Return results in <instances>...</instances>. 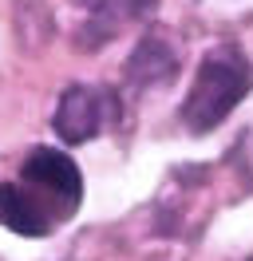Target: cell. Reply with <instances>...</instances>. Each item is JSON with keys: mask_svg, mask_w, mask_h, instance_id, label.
I'll return each mask as SVG.
<instances>
[{"mask_svg": "<svg viewBox=\"0 0 253 261\" xmlns=\"http://www.w3.org/2000/svg\"><path fill=\"white\" fill-rule=\"evenodd\" d=\"M253 87V64L237 44H218L206 51L198 64V75L182 99V127L190 135H210L221 119H230L234 107L249 95Z\"/></svg>", "mask_w": 253, "mask_h": 261, "instance_id": "obj_1", "label": "cell"}, {"mask_svg": "<svg viewBox=\"0 0 253 261\" xmlns=\"http://www.w3.org/2000/svg\"><path fill=\"white\" fill-rule=\"evenodd\" d=\"M20 186L28 190L44 214L60 226L83 202V174L71 154H63L56 147H32L20 163Z\"/></svg>", "mask_w": 253, "mask_h": 261, "instance_id": "obj_2", "label": "cell"}, {"mask_svg": "<svg viewBox=\"0 0 253 261\" xmlns=\"http://www.w3.org/2000/svg\"><path fill=\"white\" fill-rule=\"evenodd\" d=\"M119 95L107 87H87V83H71L56 103V119L52 127L67 147L91 143L95 135H103L107 123H119Z\"/></svg>", "mask_w": 253, "mask_h": 261, "instance_id": "obj_3", "label": "cell"}, {"mask_svg": "<svg viewBox=\"0 0 253 261\" xmlns=\"http://www.w3.org/2000/svg\"><path fill=\"white\" fill-rule=\"evenodd\" d=\"M75 4L87 12V20L79 24V32H75V44L87 51L107 48L127 24L146 20L158 12V0H75Z\"/></svg>", "mask_w": 253, "mask_h": 261, "instance_id": "obj_4", "label": "cell"}, {"mask_svg": "<svg viewBox=\"0 0 253 261\" xmlns=\"http://www.w3.org/2000/svg\"><path fill=\"white\" fill-rule=\"evenodd\" d=\"M178 75V56L162 36H142L123 64L127 87H162Z\"/></svg>", "mask_w": 253, "mask_h": 261, "instance_id": "obj_5", "label": "cell"}, {"mask_svg": "<svg viewBox=\"0 0 253 261\" xmlns=\"http://www.w3.org/2000/svg\"><path fill=\"white\" fill-rule=\"evenodd\" d=\"M0 226L20 233V238H47L56 229V222L20 182H0Z\"/></svg>", "mask_w": 253, "mask_h": 261, "instance_id": "obj_6", "label": "cell"}, {"mask_svg": "<svg viewBox=\"0 0 253 261\" xmlns=\"http://www.w3.org/2000/svg\"><path fill=\"white\" fill-rule=\"evenodd\" d=\"M249 261H253V257H249Z\"/></svg>", "mask_w": 253, "mask_h": 261, "instance_id": "obj_7", "label": "cell"}]
</instances>
